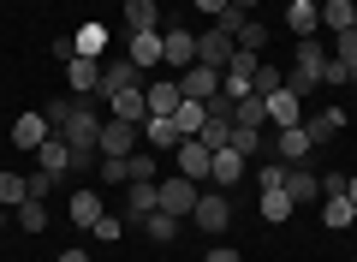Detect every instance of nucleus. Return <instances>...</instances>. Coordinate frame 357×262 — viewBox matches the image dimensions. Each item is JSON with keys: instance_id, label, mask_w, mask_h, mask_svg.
Wrapping results in <instances>:
<instances>
[{"instance_id": "f257e3e1", "label": "nucleus", "mask_w": 357, "mask_h": 262, "mask_svg": "<svg viewBox=\"0 0 357 262\" xmlns=\"http://www.w3.org/2000/svg\"><path fill=\"white\" fill-rule=\"evenodd\" d=\"M42 113H48V125L72 143V173L89 179L96 161H102V150H96V143H102V113H96V101L89 96H60V101H48Z\"/></svg>"}, {"instance_id": "f03ea898", "label": "nucleus", "mask_w": 357, "mask_h": 262, "mask_svg": "<svg viewBox=\"0 0 357 262\" xmlns=\"http://www.w3.org/2000/svg\"><path fill=\"white\" fill-rule=\"evenodd\" d=\"M321 60H328L321 42L316 36H298V66H292V78H286V89H292V96H316V89H321Z\"/></svg>"}, {"instance_id": "7ed1b4c3", "label": "nucleus", "mask_w": 357, "mask_h": 262, "mask_svg": "<svg viewBox=\"0 0 357 262\" xmlns=\"http://www.w3.org/2000/svg\"><path fill=\"white\" fill-rule=\"evenodd\" d=\"M155 191H161V209L173 214V221H191L197 197H203V191H197V179H185V173H178V179H161Z\"/></svg>"}, {"instance_id": "20e7f679", "label": "nucleus", "mask_w": 357, "mask_h": 262, "mask_svg": "<svg viewBox=\"0 0 357 262\" xmlns=\"http://www.w3.org/2000/svg\"><path fill=\"white\" fill-rule=\"evenodd\" d=\"M191 221L203 226V233H227V221H232V191H203L197 209H191Z\"/></svg>"}, {"instance_id": "39448f33", "label": "nucleus", "mask_w": 357, "mask_h": 262, "mask_svg": "<svg viewBox=\"0 0 357 262\" xmlns=\"http://www.w3.org/2000/svg\"><path fill=\"white\" fill-rule=\"evenodd\" d=\"M232 54H238V42H232L220 24L197 36V66H215V72H227V66H232Z\"/></svg>"}, {"instance_id": "423d86ee", "label": "nucleus", "mask_w": 357, "mask_h": 262, "mask_svg": "<svg viewBox=\"0 0 357 262\" xmlns=\"http://www.w3.org/2000/svg\"><path fill=\"white\" fill-rule=\"evenodd\" d=\"M161 66H173V72H185V66H197V36L191 30H161Z\"/></svg>"}, {"instance_id": "0eeeda50", "label": "nucleus", "mask_w": 357, "mask_h": 262, "mask_svg": "<svg viewBox=\"0 0 357 262\" xmlns=\"http://www.w3.org/2000/svg\"><path fill=\"white\" fill-rule=\"evenodd\" d=\"M178 96H185V101L220 96V72H215V66H185V72H178Z\"/></svg>"}, {"instance_id": "6e6552de", "label": "nucleus", "mask_w": 357, "mask_h": 262, "mask_svg": "<svg viewBox=\"0 0 357 262\" xmlns=\"http://www.w3.org/2000/svg\"><path fill=\"white\" fill-rule=\"evenodd\" d=\"M268 125H280V131H292V125H304V96H292V89H274L268 96Z\"/></svg>"}, {"instance_id": "1a4fd4ad", "label": "nucleus", "mask_w": 357, "mask_h": 262, "mask_svg": "<svg viewBox=\"0 0 357 262\" xmlns=\"http://www.w3.org/2000/svg\"><path fill=\"white\" fill-rule=\"evenodd\" d=\"M137 138H143V131L131 119H102V143H96V150H102V155H131Z\"/></svg>"}, {"instance_id": "9d476101", "label": "nucleus", "mask_w": 357, "mask_h": 262, "mask_svg": "<svg viewBox=\"0 0 357 262\" xmlns=\"http://www.w3.org/2000/svg\"><path fill=\"white\" fill-rule=\"evenodd\" d=\"M48 138H54L48 113H18V125H13V143H18V150H42Z\"/></svg>"}, {"instance_id": "9b49d317", "label": "nucleus", "mask_w": 357, "mask_h": 262, "mask_svg": "<svg viewBox=\"0 0 357 262\" xmlns=\"http://www.w3.org/2000/svg\"><path fill=\"white\" fill-rule=\"evenodd\" d=\"M208 179H215V191H232V185L244 179V155L232 150V143H227V150H215V161H208Z\"/></svg>"}, {"instance_id": "f8f14e48", "label": "nucleus", "mask_w": 357, "mask_h": 262, "mask_svg": "<svg viewBox=\"0 0 357 262\" xmlns=\"http://www.w3.org/2000/svg\"><path fill=\"white\" fill-rule=\"evenodd\" d=\"M66 84H72V96H96L102 89V60H66Z\"/></svg>"}, {"instance_id": "ddd939ff", "label": "nucleus", "mask_w": 357, "mask_h": 262, "mask_svg": "<svg viewBox=\"0 0 357 262\" xmlns=\"http://www.w3.org/2000/svg\"><path fill=\"white\" fill-rule=\"evenodd\" d=\"M310 150H316V143H310V131H304V125H292V131H274V161L298 167Z\"/></svg>"}, {"instance_id": "4468645a", "label": "nucleus", "mask_w": 357, "mask_h": 262, "mask_svg": "<svg viewBox=\"0 0 357 262\" xmlns=\"http://www.w3.org/2000/svg\"><path fill=\"white\" fill-rule=\"evenodd\" d=\"M36 167H42V173H54V179H66V173H72V143L54 131V138L36 150Z\"/></svg>"}, {"instance_id": "2eb2a0df", "label": "nucleus", "mask_w": 357, "mask_h": 262, "mask_svg": "<svg viewBox=\"0 0 357 262\" xmlns=\"http://www.w3.org/2000/svg\"><path fill=\"white\" fill-rule=\"evenodd\" d=\"M107 108H114V119H131V125H143V119H149L143 84H131V89H114V96H107Z\"/></svg>"}, {"instance_id": "dca6fc26", "label": "nucleus", "mask_w": 357, "mask_h": 262, "mask_svg": "<svg viewBox=\"0 0 357 262\" xmlns=\"http://www.w3.org/2000/svg\"><path fill=\"white\" fill-rule=\"evenodd\" d=\"M286 197H292L298 209H304V203H316V197H321V173H310L304 161H298V167H286Z\"/></svg>"}, {"instance_id": "f3484780", "label": "nucleus", "mask_w": 357, "mask_h": 262, "mask_svg": "<svg viewBox=\"0 0 357 262\" xmlns=\"http://www.w3.org/2000/svg\"><path fill=\"white\" fill-rule=\"evenodd\" d=\"M131 84H143V72L131 66V54L126 60H102V89H96V96H114V89H131Z\"/></svg>"}, {"instance_id": "a211bd4d", "label": "nucleus", "mask_w": 357, "mask_h": 262, "mask_svg": "<svg viewBox=\"0 0 357 262\" xmlns=\"http://www.w3.org/2000/svg\"><path fill=\"white\" fill-rule=\"evenodd\" d=\"M286 30H292V36H316L321 30V6L316 0H286Z\"/></svg>"}, {"instance_id": "6ab92c4d", "label": "nucleus", "mask_w": 357, "mask_h": 262, "mask_svg": "<svg viewBox=\"0 0 357 262\" xmlns=\"http://www.w3.org/2000/svg\"><path fill=\"white\" fill-rule=\"evenodd\" d=\"M208 161H215V150H208V143H197V138L178 143V173H185V179H208Z\"/></svg>"}, {"instance_id": "aec40b11", "label": "nucleus", "mask_w": 357, "mask_h": 262, "mask_svg": "<svg viewBox=\"0 0 357 262\" xmlns=\"http://www.w3.org/2000/svg\"><path fill=\"white\" fill-rule=\"evenodd\" d=\"M137 131H143V143H149V150H178V143H185V138H178V125L161 119V113H149Z\"/></svg>"}, {"instance_id": "412c9836", "label": "nucleus", "mask_w": 357, "mask_h": 262, "mask_svg": "<svg viewBox=\"0 0 357 262\" xmlns=\"http://www.w3.org/2000/svg\"><path fill=\"white\" fill-rule=\"evenodd\" d=\"M304 131H310V143H333L345 131V108H321L316 119H304Z\"/></svg>"}, {"instance_id": "4be33fe9", "label": "nucleus", "mask_w": 357, "mask_h": 262, "mask_svg": "<svg viewBox=\"0 0 357 262\" xmlns=\"http://www.w3.org/2000/svg\"><path fill=\"white\" fill-rule=\"evenodd\" d=\"M143 101H149V113L173 119V113H178V101H185V96H178V78H173V84H143Z\"/></svg>"}, {"instance_id": "5701e85b", "label": "nucleus", "mask_w": 357, "mask_h": 262, "mask_svg": "<svg viewBox=\"0 0 357 262\" xmlns=\"http://www.w3.org/2000/svg\"><path fill=\"white\" fill-rule=\"evenodd\" d=\"M102 214H107V209H102V191H89V185L72 191V221H77V226H96Z\"/></svg>"}, {"instance_id": "b1692460", "label": "nucleus", "mask_w": 357, "mask_h": 262, "mask_svg": "<svg viewBox=\"0 0 357 262\" xmlns=\"http://www.w3.org/2000/svg\"><path fill=\"white\" fill-rule=\"evenodd\" d=\"M321 24L340 36V30H357V0H321Z\"/></svg>"}, {"instance_id": "393cba45", "label": "nucleus", "mask_w": 357, "mask_h": 262, "mask_svg": "<svg viewBox=\"0 0 357 262\" xmlns=\"http://www.w3.org/2000/svg\"><path fill=\"white\" fill-rule=\"evenodd\" d=\"M126 24H131V36L161 30V6H155V0H126Z\"/></svg>"}, {"instance_id": "a878e982", "label": "nucleus", "mask_w": 357, "mask_h": 262, "mask_svg": "<svg viewBox=\"0 0 357 262\" xmlns=\"http://www.w3.org/2000/svg\"><path fill=\"white\" fill-rule=\"evenodd\" d=\"M131 66H137V72L161 66V30H143V36H131Z\"/></svg>"}, {"instance_id": "bb28decb", "label": "nucleus", "mask_w": 357, "mask_h": 262, "mask_svg": "<svg viewBox=\"0 0 357 262\" xmlns=\"http://www.w3.org/2000/svg\"><path fill=\"white\" fill-rule=\"evenodd\" d=\"M72 48L84 54V60H102V54H107V24H96V18H89V24L72 36Z\"/></svg>"}, {"instance_id": "cd10ccee", "label": "nucleus", "mask_w": 357, "mask_h": 262, "mask_svg": "<svg viewBox=\"0 0 357 262\" xmlns=\"http://www.w3.org/2000/svg\"><path fill=\"white\" fill-rule=\"evenodd\" d=\"M292 209H298V203L286 197V185L262 191V221H268V226H280V221H292Z\"/></svg>"}, {"instance_id": "c85d7f7f", "label": "nucleus", "mask_w": 357, "mask_h": 262, "mask_svg": "<svg viewBox=\"0 0 357 262\" xmlns=\"http://www.w3.org/2000/svg\"><path fill=\"white\" fill-rule=\"evenodd\" d=\"M143 233H149L155 238V245H173V238H178V221H173V214H167V209H155V214H143Z\"/></svg>"}, {"instance_id": "c756f323", "label": "nucleus", "mask_w": 357, "mask_h": 262, "mask_svg": "<svg viewBox=\"0 0 357 262\" xmlns=\"http://www.w3.org/2000/svg\"><path fill=\"white\" fill-rule=\"evenodd\" d=\"M321 221L340 233V226H351V221H357V203H351V197H321Z\"/></svg>"}, {"instance_id": "7c9ffc66", "label": "nucleus", "mask_w": 357, "mask_h": 262, "mask_svg": "<svg viewBox=\"0 0 357 262\" xmlns=\"http://www.w3.org/2000/svg\"><path fill=\"white\" fill-rule=\"evenodd\" d=\"M203 119H208V108H203V101H178V113H173L178 138H197V131H203Z\"/></svg>"}, {"instance_id": "2f4dec72", "label": "nucleus", "mask_w": 357, "mask_h": 262, "mask_svg": "<svg viewBox=\"0 0 357 262\" xmlns=\"http://www.w3.org/2000/svg\"><path fill=\"white\" fill-rule=\"evenodd\" d=\"M96 179H107V185H131V155H102V161H96Z\"/></svg>"}, {"instance_id": "473e14b6", "label": "nucleus", "mask_w": 357, "mask_h": 262, "mask_svg": "<svg viewBox=\"0 0 357 262\" xmlns=\"http://www.w3.org/2000/svg\"><path fill=\"white\" fill-rule=\"evenodd\" d=\"M13 221L24 226V233H42V226H48V209H42L36 197H24V203H18V209H13Z\"/></svg>"}, {"instance_id": "72a5a7b5", "label": "nucleus", "mask_w": 357, "mask_h": 262, "mask_svg": "<svg viewBox=\"0 0 357 262\" xmlns=\"http://www.w3.org/2000/svg\"><path fill=\"white\" fill-rule=\"evenodd\" d=\"M333 60H340L345 72H351V84H357V30H340V36H333Z\"/></svg>"}, {"instance_id": "f704fd0d", "label": "nucleus", "mask_w": 357, "mask_h": 262, "mask_svg": "<svg viewBox=\"0 0 357 262\" xmlns=\"http://www.w3.org/2000/svg\"><path fill=\"white\" fill-rule=\"evenodd\" d=\"M24 197H30V179L24 173H0V203H6V209H18Z\"/></svg>"}, {"instance_id": "c9c22d12", "label": "nucleus", "mask_w": 357, "mask_h": 262, "mask_svg": "<svg viewBox=\"0 0 357 262\" xmlns=\"http://www.w3.org/2000/svg\"><path fill=\"white\" fill-rule=\"evenodd\" d=\"M238 48H250V54H262V48H268V24H262V18H244V30H238Z\"/></svg>"}, {"instance_id": "e433bc0d", "label": "nucleus", "mask_w": 357, "mask_h": 262, "mask_svg": "<svg viewBox=\"0 0 357 262\" xmlns=\"http://www.w3.org/2000/svg\"><path fill=\"white\" fill-rule=\"evenodd\" d=\"M232 150L250 161V155H262V131H244V125H232Z\"/></svg>"}, {"instance_id": "4c0bfd02", "label": "nucleus", "mask_w": 357, "mask_h": 262, "mask_svg": "<svg viewBox=\"0 0 357 262\" xmlns=\"http://www.w3.org/2000/svg\"><path fill=\"white\" fill-rule=\"evenodd\" d=\"M89 233L102 238V245H114V238H119V233H126V214H102V221L89 226Z\"/></svg>"}, {"instance_id": "58836bf2", "label": "nucleus", "mask_w": 357, "mask_h": 262, "mask_svg": "<svg viewBox=\"0 0 357 262\" xmlns=\"http://www.w3.org/2000/svg\"><path fill=\"white\" fill-rule=\"evenodd\" d=\"M155 155L161 150H131V179H155Z\"/></svg>"}, {"instance_id": "ea45409f", "label": "nucleus", "mask_w": 357, "mask_h": 262, "mask_svg": "<svg viewBox=\"0 0 357 262\" xmlns=\"http://www.w3.org/2000/svg\"><path fill=\"white\" fill-rule=\"evenodd\" d=\"M280 84H286V78L274 72V66H268V60L256 66V96H274V89H280Z\"/></svg>"}, {"instance_id": "a19ab883", "label": "nucleus", "mask_w": 357, "mask_h": 262, "mask_svg": "<svg viewBox=\"0 0 357 262\" xmlns=\"http://www.w3.org/2000/svg\"><path fill=\"white\" fill-rule=\"evenodd\" d=\"M256 185H262V191H274V185H286V161H268L262 173H256Z\"/></svg>"}, {"instance_id": "79ce46f5", "label": "nucleus", "mask_w": 357, "mask_h": 262, "mask_svg": "<svg viewBox=\"0 0 357 262\" xmlns=\"http://www.w3.org/2000/svg\"><path fill=\"white\" fill-rule=\"evenodd\" d=\"M321 84H351V72L340 60H321Z\"/></svg>"}, {"instance_id": "37998d69", "label": "nucleus", "mask_w": 357, "mask_h": 262, "mask_svg": "<svg viewBox=\"0 0 357 262\" xmlns=\"http://www.w3.org/2000/svg\"><path fill=\"white\" fill-rule=\"evenodd\" d=\"M345 179L351 173H321V197H345Z\"/></svg>"}, {"instance_id": "c03bdc74", "label": "nucleus", "mask_w": 357, "mask_h": 262, "mask_svg": "<svg viewBox=\"0 0 357 262\" xmlns=\"http://www.w3.org/2000/svg\"><path fill=\"white\" fill-rule=\"evenodd\" d=\"M48 54H54V60H60V66H66V60H77V48H72V36H54V42H48Z\"/></svg>"}, {"instance_id": "a18cd8bd", "label": "nucleus", "mask_w": 357, "mask_h": 262, "mask_svg": "<svg viewBox=\"0 0 357 262\" xmlns=\"http://www.w3.org/2000/svg\"><path fill=\"white\" fill-rule=\"evenodd\" d=\"M203 262H238V250H232V245H215V250H208Z\"/></svg>"}, {"instance_id": "49530a36", "label": "nucleus", "mask_w": 357, "mask_h": 262, "mask_svg": "<svg viewBox=\"0 0 357 262\" xmlns=\"http://www.w3.org/2000/svg\"><path fill=\"white\" fill-rule=\"evenodd\" d=\"M197 13H208V18H220V13H227V0H197Z\"/></svg>"}, {"instance_id": "de8ad7c7", "label": "nucleus", "mask_w": 357, "mask_h": 262, "mask_svg": "<svg viewBox=\"0 0 357 262\" xmlns=\"http://www.w3.org/2000/svg\"><path fill=\"white\" fill-rule=\"evenodd\" d=\"M227 6H238L244 18H256V6H262V0H227Z\"/></svg>"}, {"instance_id": "09e8293b", "label": "nucleus", "mask_w": 357, "mask_h": 262, "mask_svg": "<svg viewBox=\"0 0 357 262\" xmlns=\"http://www.w3.org/2000/svg\"><path fill=\"white\" fill-rule=\"evenodd\" d=\"M60 262H89V256H84V250H60Z\"/></svg>"}, {"instance_id": "8fccbe9b", "label": "nucleus", "mask_w": 357, "mask_h": 262, "mask_svg": "<svg viewBox=\"0 0 357 262\" xmlns=\"http://www.w3.org/2000/svg\"><path fill=\"white\" fill-rule=\"evenodd\" d=\"M6 226H13V209H6V203H0V233H6Z\"/></svg>"}, {"instance_id": "3c124183", "label": "nucleus", "mask_w": 357, "mask_h": 262, "mask_svg": "<svg viewBox=\"0 0 357 262\" xmlns=\"http://www.w3.org/2000/svg\"><path fill=\"white\" fill-rule=\"evenodd\" d=\"M345 197H351V203H357V173H351V179H345Z\"/></svg>"}]
</instances>
